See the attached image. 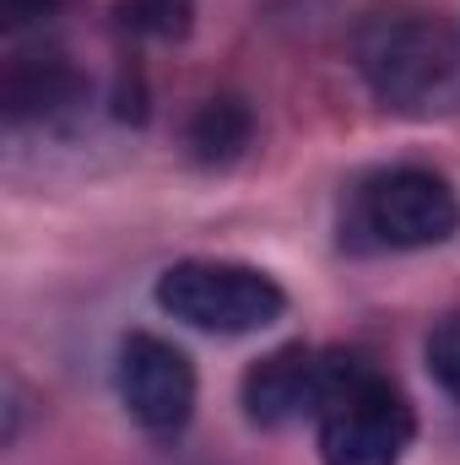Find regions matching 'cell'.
I'll return each instance as SVG.
<instances>
[{
	"instance_id": "obj_4",
	"label": "cell",
	"mask_w": 460,
	"mask_h": 465,
	"mask_svg": "<svg viewBox=\"0 0 460 465\" xmlns=\"http://www.w3.org/2000/svg\"><path fill=\"white\" fill-rule=\"evenodd\" d=\"M157 309L206 336H249L287 314V292L260 265L238 260H179L157 276Z\"/></svg>"
},
{
	"instance_id": "obj_7",
	"label": "cell",
	"mask_w": 460,
	"mask_h": 465,
	"mask_svg": "<svg viewBox=\"0 0 460 465\" xmlns=\"http://www.w3.org/2000/svg\"><path fill=\"white\" fill-rule=\"evenodd\" d=\"M87 98V82L82 71L65 60V54H33V60H16L0 82V104H5V119L22 124V119H49L65 114Z\"/></svg>"
},
{
	"instance_id": "obj_2",
	"label": "cell",
	"mask_w": 460,
	"mask_h": 465,
	"mask_svg": "<svg viewBox=\"0 0 460 465\" xmlns=\"http://www.w3.org/2000/svg\"><path fill=\"white\" fill-rule=\"evenodd\" d=\"M417 439V411L390 373L368 357L342 351L336 379L315 411L320 465H401Z\"/></svg>"
},
{
	"instance_id": "obj_3",
	"label": "cell",
	"mask_w": 460,
	"mask_h": 465,
	"mask_svg": "<svg viewBox=\"0 0 460 465\" xmlns=\"http://www.w3.org/2000/svg\"><path fill=\"white\" fill-rule=\"evenodd\" d=\"M460 232V195L434 168H385L352 190L342 243L352 249H434Z\"/></svg>"
},
{
	"instance_id": "obj_6",
	"label": "cell",
	"mask_w": 460,
	"mask_h": 465,
	"mask_svg": "<svg viewBox=\"0 0 460 465\" xmlns=\"http://www.w3.org/2000/svg\"><path fill=\"white\" fill-rule=\"evenodd\" d=\"M342 351H315V347H276L260 362L244 368L238 379V406L255 428H287L298 417H315L331 379H336Z\"/></svg>"
},
{
	"instance_id": "obj_9",
	"label": "cell",
	"mask_w": 460,
	"mask_h": 465,
	"mask_svg": "<svg viewBox=\"0 0 460 465\" xmlns=\"http://www.w3.org/2000/svg\"><path fill=\"white\" fill-rule=\"evenodd\" d=\"M119 22L141 38H185L195 22V0H119Z\"/></svg>"
},
{
	"instance_id": "obj_11",
	"label": "cell",
	"mask_w": 460,
	"mask_h": 465,
	"mask_svg": "<svg viewBox=\"0 0 460 465\" xmlns=\"http://www.w3.org/2000/svg\"><path fill=\"white\" fill-rule=\"evenodd\" d=\"M65 0H0V27L16 33V27H33V22H49Z\"/></svg>"
},
{
	"instance_id": "obj_8",
	"label": "cell",
	"mask_w": 460,
	"mask_h": 465,
	"mask_svg": "<svg viewBox=\"0 0 460 465\" xmlns=\"http://www.w3.org/2000/svg\"><path fill=\"white\" fill-rule=\"evenodd\" d=\"M255 141V114L244 98H206L190 130H185V146L201 168H228L244 157V146Z\"/></svg>"
},
{
	"instance_id": "obj_5",
	"label": "cell",
	"mask_w": 460,
	"mask_h": 465,
	"mask_svg": "<svg viewBox=\"0 0 460 465\" xmlns=\"http://www.w3.org/2000/svg\"><path fill=\"white\" fill-rule=\"evenodd\" d=\"M115 384L130 422L152 439H179L195 417V362L152 331H130L119 341Z\"/></svg>"
},
{
	"instance_id": "obj_10",
	"label": "cell",
	"mask_w": 460,
	"mask_h": 465,
	"mask_svg": "<svg viewBox=\"0 0 460 465\" xmlns=\"http://www.w3.org/2000/svg\"><path fill=\"white\" fill-rule=\"evenodd\" d=\"M428 373H434V384L460 406V309H450L428 331Z\"/></svg>"
},
{
	"instance_id": "obj_1",
	"label": "cell",
	"mask_w": 460,
	"mask_h": 465,
	"mask_svg": "<svg viewBox=\"0 0 460 465\" xmlns=\"http://www.w3.org/2000/svg\"><path fill=\"white\" fill-rule=\"evenodd\" d=\"M368 93L412 119L460 114V33L428 11H374L352 38Z\"/></svg>"
}]
</instances>
